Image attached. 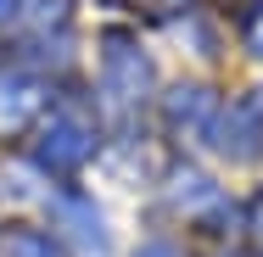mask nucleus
Listing matches in <instances>:
<instances>
[{
	"label": "nucleus",
	"instance_id": "5",
	"mask_svg": "<svg viewBox=\"0 0 263 257\" xmlns=\"http://www.w3.org/2000/svg\"><path fill=\"white\" fill-rule=\"evenodd\" d=\"M140 257H179V252H174V246H162V241H157V246H146Z\"/></svg>",
	"mask_w": 263,
	"mask_h": 257
},
{
	"label": "nucleus",
	"instance_id": "2",
	"mask_svg": "<svg viewBox=\"0 0 263 257\" xmlns=\"http://www.w3.org/2000/svg\"><path fill=\"white\" fill-rule=\"evenodd\" d=\"M84 156H90V129H84V123L62 117V123H51V129H45V162L73 168V162H84Z\"/></svg>",
	"mask_w": 263,
	"mask_h": 257
},
{
	"label": "nucleus",
	"instance_id": "4",
	"mask_svg": "<svg viewBox=\"0 0 263 257\" xmlns=\"http://www.w3.org/2000/svg\"><path fill=\"white\" fill-rule=\"evenodd\" d=\"M0 257H56V252H51V241L34 235V229H6L0 235Z\"/></svg>",
	"mask_w": 263,
	"mask_h": 257
},
{
	"label": "nucleus",
	"instance_id": "6",
	"mask_svg": "<svg viewBox=\"0 0 263 257\" xmlns=\"http://www.w3.org/2000/svg\"><path fill=\"white\" fill-rule=\"evenodd\" d=\"M6 11H11V0H0V17H6Z\"/></svg>",
	"mask_w": 263,
	"mask_h": 257
},
{
	"label": "nucleus",
	"instance_id": "1",
	"mask_svg": "<svg viewBox=\"0 0 263 257\" xmlns=\"http://www.w3.org/2000/svg\"><path fill=\"white\" fill-rule=\"evenodd\" d=\"M146 56H135L129 45H112L106 51V95H118V101H135L140 90H146Z\"/></svg>",
	"mask_w": 263,
	"mask_h": 257
},
{
	"label": "nucleus",
	"instance_id": "3",
	"mask_svg": "<svg viewBox=\"0 0 263 257\" xmlns=\"http://www.w3.org/2000/svg\"><path fill=\"white\" fill-rule=\"evenodd\" d=\"M62 212H67V235L79 241V252L84 257H106V235H101V212L90 202H62Z\"/></svg>",
	"mask_w": 263,
	"mask_h": 257
}]
</instances>
